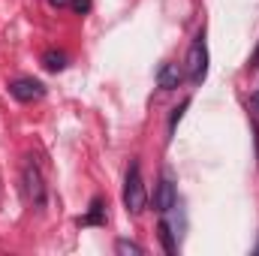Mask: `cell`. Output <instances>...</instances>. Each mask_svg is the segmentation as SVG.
<instances>
[{
	"label": "cell",
	"mask_w": 259,
	"mask_h": 256,
	"mask_svg": "<svg viewBox=\"0 0 259 256\" xmlns=\"http://www.w3.org/2000/svg\"><path fill=\"white\" fill-rule=\"evenodd\" d=\"M187 106H190V100H184L178 109H172V115H169V133H175L178 121H181V118H184V112H187Z\"/></svg>",
	"instance_id": "8fae6325"
},
{
	"label": "cell",
	"mask_w": 259,
	"mask_h": 256,
	"mask_svg": "<svg viewBox=\"0 0 259 256\" xmlns=\"http://www.w3.org/2000/svg\"><path fill=\"white\" fill-rule=\"evenodd\" d=\"M250 69H259V49L253 52V58H250Z\"/></svg>",
	"instance_id": "4fadbf2b"
},
{
	"label": "cell",
	"mask_w": 259,
	"mask_h": 256,
	"mask_svg": "<svg viewBox=\"0 0 259 256\" xmlns=\"http://www.w3.org/2000/svg\"><path fill=\"white\" fill-rule=\"evenodd\" d=\"M9 94L18 100V103H33V100H42L46 97V84L39 78H30V75H21L9 84Z\"/></svg>",
	"instance_id": "277c9868"
},
{
	"label": "cell",
	"mask_w": 259,
	"mask_h": 256,
	"mask_svg": "<svg viewBox=\"0 0 259 256\" xmlns=\"http://www.w3.org/2000/svg\"><path fill=\"white\" fill-rule=\"evenodd\" d=\"M21 187H24V196H27V202L33 208H42L46 205V181H42V172L30 160H24V166H21Z\"/></svg>",
	"instance_id": "7a4b0ae2"
},
{
	"label": "cell",
	"mask_w": 259,
	"mask_h": 256,
	"mask_svg": "<svg viewBox=\"0 0 259 256\" xmlns=\"http://www.w3.org/2000/svg\"><path fill=\"white\" fill-rule=\"evenodd\" d=\"M175 184H172V178L166 175L160 184H157V193H154V208L160 211V214H166V211H172L175 208Z\"/></svg>",
	"instance_id": "5b68a950"
},
{
	"label": "cell",
	"mask_w": 259,
	"mask_h": 256,
	"mask_svg": "<svg viewBox=\"0 0 259 256\" xmlns=\"http://www.w3.org/2000/svg\"><path fill=\"white\" fill-rule=\"evenodd\" d=\"M157 232H160V244H163V250H166L169 256H175V253H178V244H175V235H172V226H169L166 220H163V223L157 226Z\"/></svg>",
	"instance_id": "ba28073f"
},
{
	"label": "cell",
	"mask_w": 259,
	"mask_h": 256,
	"mask_svg": "<svg viewBox=\"0 0 259 256\" xmlns=\"http://www.w3.org/2000/svg\"><path fill=\"white\" fill-rule=\"evenodd\" d=\"M69 3H72V9H75L78 15H84V12L91 9V0H69Z\"/></svg>",
	"instance_id": "7c38bea8"
},
{
	"label": "cell",
	"mask_w": 259,
	"mask_h": 256,
	"mask_svg": "<svg viewBox=\"0 0 259 256\" xmlns=\"http://www.w3.org/2000/svg\"><path fill=\"white\" fill-rule=\"evenodd\" d=\"M148 196H145V181H142V169L139 163H130L127 178H124V208L130 214H139L145 208Z\"/></svg>",
	"instance_id": "6da1fadb"
},
{
	"label": "cell",
	"mask_w": 259,
	"mask_h": 256,
	"mask_svg": "<svg viewBox=\"0 0 259 256\" xmlns=\"http://www.w3.org/2000/svg\"><path fill=\"white\" fill-rule=\"evenodd\" d=\"M205 75H208V46H205V33H199L187 52V78L193 84H202Z\"/></svg>",
	"instance_id": "3957f363"
},
{
	"label": "cell",
	"mask_w": 259,
	"mask_h": 256,
	"mask_svg": "<svg viewBox=\"0 0 259 256\" xmlns=\"http://www.w3.org/2000/svg\"><path fill=\"white\" fill-rule=\"evenodd\" d=\"M42 66H46V69H52V72H61V69L66 66V55L52 49V52H46V55H42Z\"/></svg>",
	"instance_id": "9c48e42d"
},
{
	"label": "cell",
	"mask_w": 259,
	"mask_h": 256,
	"mask_svg": "<svg viewBox=\"0 0 259 256\" xmlns=\"http://www.w3.org/2000/svg\"><path fill=\"white\" fill-rule=\"evenodd\" d=\"M115 253H121V256H142L145 250L136 244V241H127V238H118L115 241Z\"/></svg>",
	"instance_id": "30bf717a"
},
{
	"label": "cell",
	"mask_w": 259,
	"mask_h": 256,
	"mask_svg": "<svg viewBox=\"0 0 259 256\" xmlns=\"http://www.w3.org/2000/svg\"><path fill=\"white\" fill-rule=\"evenodd\" d=\"M181 81H184V72H181V66L178 64H163L160 66V72H157V84H160L163 91H175Z\"/></svg>",
	"instance_id": "8992f818"
},
{
	"label": "cell",
	"mask_w": 259,
	"mask_h": 256,
	"mask_svg": "<svg viewBox=\"0 0 259 256\" xmlns=\"http://www.w3.org/2000/svg\"><path fill=\"white\" fill-rule=\"evenodd\" d=\"M256 253H259V247H256Z\"/></svg>",
	"instance_id": "2e32d148"
},
{
	"label": "cell",
	"mask_w": 259,
	"mask_h": 256,
	"mask_svg": "<svg viewBox=\"0 0 259 256\" xmlns=\"http://www.w3.org/2000/svg\"><path fill=\"white\" fill-rule=\"evenodd\" d=\"M49 3H52L55 9H61V6H66V3H69V0H49Z\"/></svg>",
	"instance_id": "5bb4252c"
},
{
	"label": "cell",
	"mask_w": 259,
	"mask_h": 256,
	"mask_svg": "<svg viewBox=\"0 0 259 256\" xmlns=\"http://www.w3.org/2000/svg\"><path fill=\"white\" fill-rule=\"evenodd\" d=\"M250 103H253V109H256V112H259V91H256V94H253V97H250Z\"/></svg>",
	"instance_id": "9a60e30c"
},
{
	"label": "cell",
	"mask_w": 259,
	"mask_h": 256,
	"mask_svg": "<svg viewBox=\"0 0 259 256\" xmlns=\"http://www.w3.org/2000/svg\"><path fill=\"white\" fill-rule=\"evenodd\" d=\"M103 223H106V205H103V199H94L91 211L84 217H78V226H103Z\"/></svg>",
	"instance_id": "52a82bcc"
}]
</instances>
